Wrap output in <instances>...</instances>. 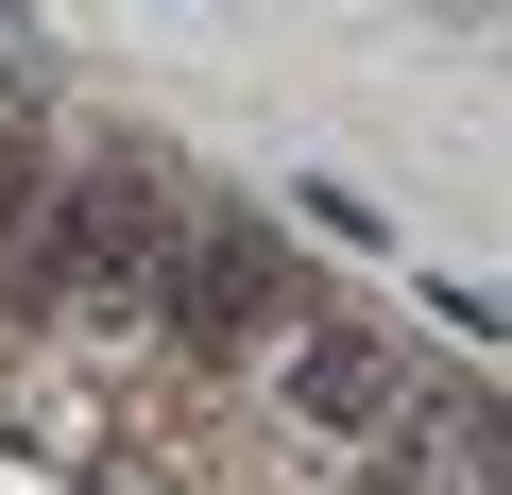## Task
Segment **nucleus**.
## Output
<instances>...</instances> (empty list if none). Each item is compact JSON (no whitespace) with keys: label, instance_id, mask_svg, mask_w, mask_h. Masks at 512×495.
<instances>
[{"label":"nucleus","instance_id":"obj_1","mask_svg":"<svg viewBox=\"0 0 512 495\" xmlns=\"http://www.w3.org/2000/svg\"><path fill=\"white\" fill-rule=\"evenodd\" d=\"M171 257H188V188L171 171H69L52 222H35V257H18V291L69 308V325H154Z\"/></svg>","mask_w":512,"mask_h":495},{"label":"nucleus","instance_id":"obj_2","mask_svg":"<svg viewBox=\"0 0 512 495\" xmlns=\"http://www.w3.org/2000/svg\"><path fill=\"white\" fill-rule=\"evenodd\" d=\"M154 325H171L188 359H256L274 325H308V291H291V257H274L256 222H188V257H171Z\"/></svg>","mask_w":512,"mask_h":495},{"label":"nucleus","instance_id":"obj_3","mask_svg":"<svg viewBox=\"0 0 512 495\" xmlns=\"http://www.w3.org/2000/svg\"><path fill=\"white\" fill-rule=\"evenodd\" d=\"M291 410H308V427H342V444H359V427H393V410H410V342H393V325L308 308V342H291Z\"/></svg>","mask_w":512,"mask_h":495},{"label":"nucleus","instance_id":"obj_4","mask_svg":"<svg viewBox=\"0 0 512 495\" xmlns=\"http://www.w3.org/2000/svg\"><path fill=\"white\" fill-rule=\"evenodd\" d=\"M52 188H69V171H52L35 137H0V257H35V222H52Z\"/></svg>","mask_w":512,"mask_h":495}]
</instances>
